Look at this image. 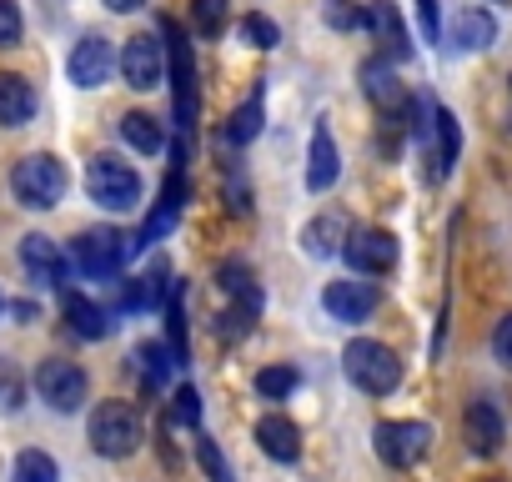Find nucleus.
Returning <instances> with one entry per match:
<instances>
[{"mask_svg": "<svg viewBox=\"0 0 512 482\" xmlns=\"http://www.w3.org/2000/svg\"><path fill=\"white\" fill-rule=\"evenodd\" d=\"M171 277H166V267L156 262L146 277H136V282H126V292H121V312H161L166 302H171Z\"/></svg>", "mask_w": 512, "mask_h": 482, "instance_id": "nucleus-20", "label": "nucleus"}, {"mask_svg": "<svg viewBox=\"0 0 512 482\" xmlns=\"http://www.w3.org/2000/svg\"><path fill=\"white\" fill-rule=\"evenodd\" d=\"M367 31L382 41V51H387L392 61H407V56H412L407 26H402V16L392 11V0H372V6H367Z\"/></svg>", "mask_w": 512, "mask_h": 482, "instance_id": "nucleus-21", "label": "nucleus"}, {"mask_svg": "<svg viewBox=\"0 0 512 482\" xmlns=\"http://www.w3.org/2000/svg\"><path fill=\"white\" fill-rule=\"evenodd\" d=\"M322 21L332 31H357L367 26V11H357V0H322Z\"/></svg>", "mask_w": 512, "mask_h": 482, "instance_id": "nucleus-32", "label": "nucleus"}, {"mask_svg": "<svg viewBox=\"0 0 512 482\" xmlns=\"http://www.w3.org/2000/svg\"><path fill=\"white\" fill-rule=\"evenodd\" d=\"M51 6H56V0H51Z\"/></svg>", "mask_w": 512, "mask_h": 482, "instance_id": "nucleus-42", "label": "nucleus"}, {"mask_svg": "<svg viewBox=\"0 0 512 482\" xmlns=\"http://www.w3.org/2000/svg\"><path fill=\"white\" fill-rule=\"evenodd\" d=\"M86 196L106 211H131V206H141V176H136V166H126L116 156H91Z\"/></svg>", "mask_w": 512, "mask_h": 482, "instance_id": "nucleus-7", "label": "nucleus"}, {"mask_svg": "<svg viewBox=\"0 0 512 482\" xmlns=\"http://www.w3.org/2000/svg\"><path fill=\"white\" fill-rule=\"evenodd\" d=\"M241 36L256 46V51H272L277 41H282V31H277V21H267V16H241Z\"/></svg>", "mask_w": 512, "mask_h": 482, "instance_id": "nucleus-35", "label": "nucleus"}, {"mask_svg": "<svg viewBox=\"0 0 512 482\" xmlns=\"http://www.w3.org/2000/svg\"><path fill=\"white\" fill-rule=\"evenodd\" d=\"M121 136H126V146H136L141 156H156V151H166V131H161V121H156V116H146V111H131V116H121Z\"/></svg>", "mask_w": 512, "mask_h": 482, "instance_id": "nucleus-26", "label": "nucleus"}, {"mask_svg": "<svg viewBox=\"0 0 512 482\" xmlns=\"http://www.w3.org/2000/svg\"><path fill=\"white\" fill-rule=\"evenodd\" d=\"M21 402H26V377H21V367H16V362L0 357V407L16 412Z\"/></svg>", "mask_w": 512, "mask_h": 482, "instance_id": "nucleus-34", "label": "nucleus"}, {"mask_svg": "<svg viewBox=\"0 0 512 482\" xmlns=\"http://www.w3.org/2000/svg\"><path fill=\"white\" fill-rule=\"evenodd\" d=\"M322 307L337 317V322H367L377 307H382V292L372 282H332L322 292Z\"/></svg>", "mask_w": 512, "mask_h": 482, "instance_id": "nucleus-16", "label": "nucleus"}, {"mask_svg": "<svg viewBox=\"0 0 512 482\" xmlns=\"http://www.w3.org/2000/svg\"><path fill=\"white\" fill-rule=\"evenodd\" d=\"M86 437H91V447L101 452V457H131L141 442H146V427H141V412L131 407V402H101L96 412H91V422H86Z\"/></svg>", "mask_w": 512, "mask_h": 482, "instance_id": "nucleus-5", "label": "nucleus"}, {"mask_svg": "<svg viewBox=\"0 0 512 482\" xmlns=\"http://www.w3.org/2000/svg\"><path fill=\"white\" fill-rule=\"evenodd\" d=\"M452 31H457V46H462V51H487V46L497 41V21H492V11H477V6L462 11Z\"/></svg>", "mask_w": 512, "mask_h": 482, "instance_id": "nucleus-27", "label": "nucleus"}, {"mask_svg": "<svg viewBox=\"0 0 512 482\" xmlns=\"http://www.w3.org/2000/svg\"><path fill=\"white\" fill-rule=\"evenodd\" d=\"M262 116H267V81H256L251 96H246V106L231 111V121H226V141H236V146L256 141V131H262Z\"/></svg>", "mask_w": 512, "mask_h": 482, "instance_id": "nucleus-23", "label": "nucleus"}, {"mask_svg": "<svg viewBox=\"0 0 512 482\" xmlns=\"http://www.w3.org/2000/svg\"><path fill=\"white\" fill-rule=\"evenodd\" d=\"M66 322H71V332L81 337V342H101V337H111V312L106 307H96L91 297H66Z\"/></svg>", "mask_w": 512, "mask_h": 482, "instance_id": "nucleus-24", "label": "nucleus"}, {"mask_svg": "<svg viewBox=\"0 0 512 482\" xmlns=\"http://www.w3.org/2000/svg\"><path fill=\"white\" fill-rule=\"evenodd\" d=\"M417 16H422V36H427V41H437V31H442V11H437V0H417Z\"/></svg>", "mask_w": 512, "mask_h": 482, "instance_id": "nucleus-39", "label": "nucleus"}, {"mask_svg": "<svg viewBox=\"0 0 512 482\" xmlns=\"http://www.w3.org/2000/svg\"><path fill=\"white\" fill-rule=\"evenodd\" d=\"M176 156V166H171V181H166V191H161V201H156V211L146 216V226L136 231V252L141 247H151V241H161L171 226H176V216H181V206H186V181H181V161H186V151L176 146L171 151Z\"/></svg>", "mask_w": 512, "mask_h": 482, "instance_id": "nucleus-13", "label": "nucleus"}, {"mask_svg": "<svg viewBox=\"0 0 512 482\" xmlns=\"http://www.w3.org/2000/svg\"><path fill=\"white\" fill-rule=\"evenodd\" d=\"M196 462H201V472H206L211 482H236L231 467H226V457H221V447H216L211 437H201V432H196Z\"/></svg>", "mask_w": 512, "mask_h": 482, "instance_id": "nucleus-33", "label": "nucleus"}, {"mask_svg": "<svg viewBox=\"0 0 512 482\" xmlns=\"http://www.w3.org/2000/svg\"><path fill=\"white\" fill-rule=\"evenodd\" d=\"M362 91H367V101H372L382 116H402V106H407V91H402V81H397V61H392V56H372V61L362 66Z\"/></svg>", "mask_w": 512, "mask_h": 482, "instance_id": "nucleus-15", "label": "nucleus"}, {"mask_svg": "<svg viewBox=\"0 0 512 482\" xmlns=\"http://www.w3.org/2000/svg\"><path fill=\"white\" fill-rule=\"evenodd\" d=\"M297 372L292 367H262V372H256V392H262V397H272V402H282V397H292L297 392Z\"/></svg>", "mask_w": 512, "mask_h": 482, "instance_id": "nucleus-31", "label": "nucleus"}, {"mask_svg": "<svg viewBox=\"0 0 512 482\" xmlns=\"http://www.w3.org/2000/svg\"><path fill=\"white\" fill-rule=\"evenodd\" d=\"M36 116V86L16 71H0V126H26Z\"/></svg>", "mask_w": 512, "mask_h": 482, "instance_id": "nucleus-22", "label": "nucleus"}, {"mask_svg": "<svg viewBox=\"0 0 512 482\" xmlns=\"http://www.w3.org/2000/svg\"><path fill=\"white\" fill-rule=\"evenodd\" d=\"M131 362H136V372H141V382H146L151 392H161V387L171 382V367H181V362H176V352H166L161 342H141Z\"/></svg>", "mask_w": 512, "mask_h": 482, "instance_id": "nucleus-25", "label": "nucleus"}, {"mask_svg": "<svg viewBox=\"0 0 512 482\" xmlns=\"http://www.w3.org/2000/svg\"><path fill=\"white\" fill-rule=\"evenodd\" d=\"M11 482H61V467H56L51 452L26 447V452L16 457V467H11Z\"/></svg>", "mask_w": 512, "mask_h": 482, "instance_id": "nucleus-28", "label": "nucleus"}, {"mask_svg": "<svg viewBox=\"0 0 512 482\" xmlns=\"http://www.w3.org/2000/svg\"><path fill=\"white\" fill-rule=\"evenodd\" d=\"M412 136H417V146H422V171H427V181H447V171H452V161H457V151H462V136H457V121H452V111L437 101V96H427V91H417L412 96Z\"/></svg>", "mask_w": 512, "mask_h": 482, "instance_id": "nucleus-1", "label": "nucleus"}, {"mask_svg": "<svg viewBox=\"0 0 512 482\" xmlns=\"http://www.w3.org/2000/svg\"><path fill=\"white\" fill-rule=\"evenodd\" d=\"M462 432H467V447H472L477 457H492V452L502 447V437H507V422H502V412H497L487 397H477V402H467V412H462Z\"/></svg>", "mask_w": 512, "mask_h": 482, "instance_id": "nucleus-17", "label": "nucleus"}, {"mask_svg": "<svg viewBox=\"0 0 512 482\" xmlns=\"http://www.w3.org/2000/svg\"><path fill=\"white\" fill-rule=\"evenodd\" d=\"M191 21H196L201 36H221L226 21H231V6L226 0H191Z\"/></svg>", "mask_w": 512, "mask_h": 482, "instance_id": "nucleus-30", "label": "nucleus"}, {"mask_svg": "<svg viewBox=\"0 0 512 482\" xmlns=\"http://www.w3.org/2000/svg\"><path fill=\"white\" fill-rule=\"evenodd\" d=\"M171 422H181V427H196V422H201V392H196V387H176V397H171Z\"/></svg>", "mask_w": 512, "mask_h": 482, "instance_id": "nucleus-36", "label": "nucleus"}, {"mask_svg": "<svg viewBox=\"0 0 512 482\" xmlns=\"http://www.w3.org/2000/svg\"><path fill=\"white\" fill-rule=\"evenodd\" d=\"M66 186H71L66 166H61L56 156H46V151L16 161V171H11V191H16V201L31 206V211H51V206H61Z\"/></svg>", "mask_w": 512, "mask_h": 482, "instance_id": "nucleus-6", "label": "nucleus"}, {"mask_svg": "<svg viewBox=\"0 0 512 482\" xmlns=\"http://www.w3.org/2000/svg\"><path fill=\"white\" fill-rule=\"evenodd\" d=\"M492 357H497L502 367H512V312L492 327Z\"/></svg>", "mask_w": 512, "mask_h": 482, "instance_id": "nucleus-38", "label": "nucleus"}, {"mask_svg": "<svg viewBox=\"0 0 512 482\" xmlns=\"http://www.w3.org/2000/svg\"><path fill=\"white\" fill-rule=\"evenodd\" d=\"M342 367H347V382L362 387V392H372V397H387L402 382V357L387 342H372V337H357L342 352Z\"/></svg>", "mask_w": 512, "mask_h": 482, "instance_id": "nucleus-4", "label": "nucleus"}, {"mask_svg": "<svg viewBox=\"0 0 512 482\" xmlns=\"http://www.w3.org/2000/svg\"><path fill=\"white\" fill-rule=\"evenodd\" d=\"M111 66H116V51H111V41H106V36H81V41L71 46L66 76H71V86H81V91H96V86H106V81H111Z\"/></svg>", "mask_w": 512, "mask_h": 482, "instance_id": "nucleus-12", "label": "nucleus"}, {"mask_svg": "<svg viewBox=\"0 0 512 482\" xmlns=\"http://www.w3.org/2000/svg\"><path fill=\"white\" fill-rule=\"evenodd\" d=\"M256 442H262V452L277 457V462H297L302 457V427L292 417H282V412H267L262 422H256Z\"/></svg>", "mask_w": 512, "mask_h": 482, "instance_id": "nucleus-19", "label": "nucleus"}, {"mask_svg": "<svg viewBox=\"0 0 512 482\" xmlns=\"http://www.w3.org/2000/svg\"><path fill=\"white\" fill-rule=\"evenodd\" d=\"M121 76L131 91H156L161 76H166V41L156 36H131L121 46Z\"/></svg>", "mask_w": 512, "mask_h": 482, "instance_id": "nucleus-11", "label": "nucleus"}, {"mask_svg": "<svg viewBox=\"0 0 512 482\" xmlns=\"http://www.w3.org/2000/svg\"><path fill=\"white\" fill-rule=\"evenodd\" d=\"M36 392H41V402H46L51 412H76V407H86L91 382H86V372H81L76 362L46 357V362L36 367Z\"/></svg>", "mask_w": 512, "mask_h": 482, "instance_id": "nucleus-8", "label": "nucleus"}, {"mask_svg": "<svg viewBox=\"0 0 512 482\" xmlns=\"http://www.w3.org/2000/svg\"><path fill=\"white\" fill-rule=\"evenodd\" d=\"M161 36H166V71H171V111H176V126L191 131V126H196V111H201L191 41H186V31H181L176 21H161Z\"/></svg>", "mask_w": 512, "mask_h": 482, "instance_id": "nucleus-3", "label": "nucleus"}, {"mask_svg": "<svg viewBox=\"0 0 512 482\" xmlns=\"http://www.w3.org/2000/svg\"><path fill=\"white\" fill-rule=\"evenodd\" d=\"M21 267L31 272V282L36 287H66V272H71V262H66V252L56 247L51 236H41V231H31L26 241H21Z\"/></svg>", "mask_w": 512, "mask_h": 482, "instance_id": "nucleus-14", "label": "nucleus"}, {"mask_svg": "<svg viewBox=\"0 0 512 482\" xmlns=\"http://www.w3.org/2000/svg\"><path fill=\"white\" fill-rule=\"evenodd\" d=\"M0 307H6V302H0Z\"/></svg>", "mask_w": 512, "mask_h": 482, "instance_id": "nucleus-43", "label": "nucleus"}, {"mask_svg": "<svg viewBox=\"0 0 512 482\" xmlns=\"http://www.w3.org/2000/svg\"><path fill=\"white\" fill-rule=\"evenodd\" d=\"M507 101H512V76H507Z\"/></svg>", "mask_w": 512, "mask_h": 482, "instance_id": "nucleus-41", "label": "nucleus"}, {"mask_svg": "<svg viewBox=\"0 0 512 482\" xmlns=\"http://www.w3.org/2000/svg\"><path fill=\"white\" fill-rule=\"evenodd\" d=\"M372 442H377V457L402 472V467H417V462L427 457L432 427H427V422H382V427L372 432Z\"/></svg>", "mask_w": 512, "mask_h": 482, "instance_id": "nucleus-10", "label": "nucleus"}, {"mask_svg": "<svg viewBox=\"0 0 512 482\" xmlns=\"http://www.w3.org/2000/svg\"><path fill=\"white\" fill-rule=\"evenodd\" d=\"M337 236H342V241L352 236V231L342 226V216L312 221V226H307V252H312V257H332V252H337Z\"/></svg>", "mask_w": 512, "mask_h": 482, "instance_id": "nucleus-29", "label": "nucleus"}, {"mask_svg": "<svg viewBox=\"0 0 512 482\" xmlns=\"http://www.w3.org/2000/svg\"><path fill=\"white\" fill-rule=\"evenodd\" d=\"M337 176H342V156H337L332 126L317 121V131H312V151H307V191H332Z\"/></svg>", "mask_w": 512, "mask_h": 482, "instance_id": "nucleus-18", "label": "nucleus"}, {"mask_svg": "<svg viewBox=\"0 0 512 482\" xmlns=\"http://www.w3.org/2000/svg\"><path fill=\"white\" fill-rule=\"evenodd\" d=\"M141 0H106V11H116V16H126V11H136Z\"/></svg>", "mask_w": 512, "mask_h": 482, "instance_id": "nucleus-40", "label": "nucleus"}, {"mask_svg": "<svg viewBox=\"0 0 512 482\" xmlns=\"http://www.w3.org/2000/svg\"><path fill=\"white\" fill-rule=\"evenodd\" d=\"M21 31H26V21L16 11V0H0V46H16Z\"/></svg>", "mask_w": 512, "mask_h": 482, "instance_id": "nucleus-37", "label": "nucleus"}, {"mask_svg": "<svg viewBox=\"0 0 512 482\" xmlns=\"http://www.w3.org/2000/svg\"><path fill=\"white\" fill-rule=\"evenodd\" d=\"M131 257H136V236H126V231H116V226H91V231L76 236V247H71L76 272L91 277V282L121 277V267H126Z\"/></svg>", "mask_w": 512, "mask_h": 482, "instance_id": "nucleus-2", "label": "nucleus"}, {"mask_svg": "<svg viewBox=\"0 0 512 482\" xmlns=\"http://www.w3.org/2000/svg\"><path fill=\"white\" fill-rule=\"evenodd\" d=\"M342 257L357 277H387L397 267V236L382 231V226H357L347 241H342Z\"/></svg>", "mask_w": 512, "mask_h": 482, "instance_id": "nucleus-9", "label": "nucleus"}]
</instances>
